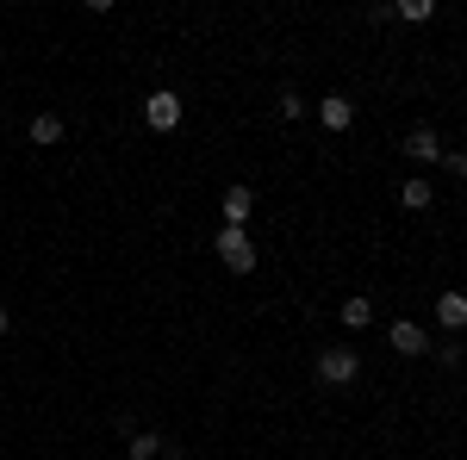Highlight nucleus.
<instances>
[{
    "label": "nucleus",
    "instance_id": "obj_3",
    "mask_svg": "<svg viewBox=\"0 0 467 460\" xmlns=\"http://www.w3.org/2000/svg\"><path fill=\"white\" fill-rule=\"evenodd\" d=\"M144 118H150V131H175V125H181V94H169V87H162V94H150Z\"/></svg>",
    "mask_w": 467,
    "mask_h": 460
},
{
    "label": "nucleus",
    "instance_id": "obj_10",
    "mask_svg": "<svg viewBox=\"0 0 467 460\" xmlns=\"http://www.w3.org/2000/svg\"><path fill=\"white\" fill-rule=\"evenodd\" d=\"M399 206H405V212H431L436 187H431V180H405V187H399Z\"/></svg>",
    "mask_w": 467,
    "mask_h": 460
},
{
    "label": "nucleus",
    "instance_id": "obj_5",
    "mask_svg": "<svg viewBox=\"0 0 467 460\" xmlns=\"http://www.w3.org/2000/svg\"><path fill=\"white\" fill-rule=\"evenodd\" d=\"M318 118H324V131H349V125H356V100H349V94H324Z\"/></svg>",
    "mask_w": 467,
    "mask_h": 460
},
{
    "label": "nucleus",
    "instance_id": "obj_2",
    "mask_svg": "<svg viewBox=\"0 0 467 460\" xmlns=\"http://www.w3.org/2000/svg\"><path fill=\"white\" fill-rule=\"evenodd\" d=\"M356 373H361V354L356 349H324L318 354V380H324V386H349Z\"/></svg>",
    "mask_w": 467,
    "mask_h": 460
},
{
    "label": "nucleus",
    "instance_id": "obj_14",
    "mask_svg": "<svg viewBox=\"0 0 467 460\" xmlns=\"http://www.w3.org/2000/svg\"><path fill=\"white\" fill-rule=\"evenodd\" d=\"M6 330H13V318H6V305H0V336H6Z\"/></svg>",
    "mask_w": 467,
    "mask_h": 460
},
{
    "label": "nucleus",
    "instance_id": "obj_9",
    "mask_svg": "<svg viewBox=\"0 0 467 460\" xmlns=\"http://www.w3.org/2000/svg\"><path fill=\"white\" fill-rule=\"evenodd\" d=\"M436 323L442 330H467V292H442L436 299Z\"/></svg>",
    "mask_w": 467,
    "mask_h": 460
},
{
    "label": "nucleus",
    "instance_id": "obj_4",
    "mask_svg": "<svg viewBox=\"0 0 467 460\" xmlns=\"http://www.w3.org/2000/svg\"><path fill=\"white\" fill-rule=\"evenodd\" d=\"M218 206H224V224H231V230H250V206H255V193L244 187V180H237V187H224V199H218Z\"/></svg>",
    "mask_w": 467,
    "mask_h": 460
},
{
    "label": "nucleus",
    "instance_id": "obj_1",
    "mask_svg": "<svg viewBox=\"0 0 467 460\" xmlns=\"http://www.w3.org/2000/svg\"><path fill=\"white\" fill-rule=\"evenodd\" d=\"M218 261H224L231 274H250V268H255L250 230H231V224H224V230H218Z\"/></svg>",
    "mask_w": 467,
    "mask_h": 460
},
{
    "label": "nucleus",
    "instance_id": "obj_13",
    "mask_svg": "<svg viewBox=\"0 0 467 460\" xmlns=\"http://www.w3.org/2000/svg\"><path fill=\"white\" fill-rule=\"evenodd\" d=\"M436 6L431 0H405V6H399V19H411V26H424V19H431Z\"/></svg>",
    "mask_w": 467,
    "mask_h": 460
},
{
    "label": "nucleus",
    "instance_id": "obj_7",
    "mask_svg": "<svg viewBox=\"0 0 467 460\" xmlns=\"http://www.w3.org/2000/svg\"><path fill=\"white\" fill-rule=\"evenodd\" d=\"M405 156H411V162H442V138H436L431 125H418V131L405 138Z\"/></svg>",
    "mask_w": 467,
    "mask_h": 460
},
{
    "label": "nucleus",
    "instance_id": "obj_11",
    "mask_svg": "<svg viewBox=\"0 0 467 460\" xmlns=\"http://www.w3.org/2000/svg\"><path fill=\"white\" fill-rule=\"evenodd\" d=\"M337 318L349 323V330H368V323H374V299H343V312H337Z\"/></svg>",
    "mask_w": 467,
    "mask_h": 460
},
{
    "label": "nucleus",
    "instance_id": "obj_6",
    "mask_svg": "<svg viewBox=\"0 0 467 460\" xmlns=\"http://www.w3.org/2000/svg\"><path fill=\"white\" fill-rule=\"evenodd\" d=\"M131 460H181V448L169 435H144V429H138V435H131Z\"/></svg>",
    "mask_w": 467,
    "mask_h": 460
},
{
    "label": "nucleus",
    "instance_id": "obj_8",
    "mask_svg": "<svg viewBox=\"0 0 467 460\" xmlns=\"http://www.w3.org/2000/svg\"><path fill=\"white\" fill-rule=\"evenodd\" d=\"M393 349H399V354H431V336H424V323L399 318V323H393Z\"/></svg>",
    "mask_w": 467,
    "mask_h": 460
},
{
    "label": "nucleus",
    "instance_id": "obj_12",
    "mask_svg": "<svg viewBox=\"0 0 467 460\" xmlns=\"http://www.w3.org/2000/svg\"><path fill=\"white\" fill-rule=\"evenodd\" d=\"M32 143H63V118H57V112H37L32 118Z\"/></svg>",
    "mask_w": 467,
    "mask_h": 460
}]
</instances>
